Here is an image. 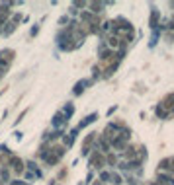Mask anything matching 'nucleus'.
Instances as JSON below:
<instances>
[{
    "label": "nucleus",
    "instance_id": "obj_1",
    "mask_svg": "<svg viewBox=\"0 0 174 185\" xmlns=\"http://www.w3.org/2000/svg\"><path fill=\"white\" fill-rule=\"evenodd\" d=\"M112 183H116V185H119L121 183V177L118 176V173H112Z\"/></svg>",
    "mask_w": 174,
    "mask_h": 185
}]
</instances>
